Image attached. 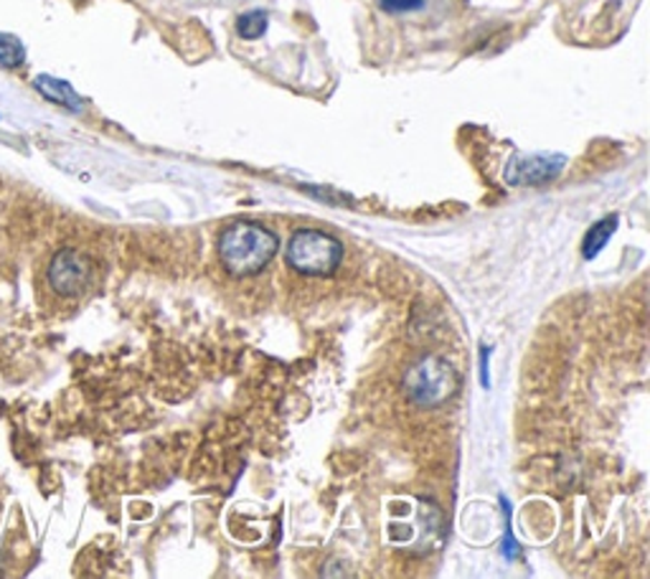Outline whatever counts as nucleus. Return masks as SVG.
Returning a JSON list of instances; mask_svg holds the SVG:
<instances>
[{"label": "nucleus", "instance_id": "1", "mask_svg": "<svg viewBox=\"0 0 650 579\" xmlns=\"http://www.w3.org/2000/svg\"><path fill=\"white\" fill-rule=\"evenodd\" d=\"M280 239L257 221H234L219 237V260L234 278L262 272L274 260Z\"/></svg>", "mask_w": 650, "mask_h": 579}, {"label": "nucleus", "instance_id": "2", "mask_svg": "<svg viewBox=\"0 0 650 579\" xmlns=\"http://www.w3.org/2000/svg\"><path fill=\"white\" fill-rule=\"evenodd\" d=\"M284 260L306 278H328L343 262V244L320 229H300L290 237Z\"/></svg>", "mask_w": 650, "mask_h": 579}, {"label": "nucleus", "instance_id": "3", "mask_svg": "<svg viewBox=\"0 0 650 579\" xmlns=\"http://www.w3.org/2000/svg\"><path fill=\"white\" fill-rule=\"evenodd\" d=\"M407 397L420 407H440L458 391V373L440 356H424L404 377Z\"/></svg>", "mask_w": 650, "mask_h": 579}, {"label": "nucleus", "instance_id": "4", "mask_svg": "<svg viewBox=\"0 0 650 579\" xmlns=\"http://www.w3.org/2000/svg\"><path fill=\"white\" fill-rule=\"evenodd\" d=\"M47 280L57 296L79 298V296H84L89 288H92L94 264L84 252H79V249L64 247L51 257Z\"/></svg>", "mask_w": 650, "mask_h": 579}, {"label": "nucleus", "instance_id": "5", "mask_svg": "<svg viewBox=\"0 0 650 579\" xmlns=\"http://www.w3.org/2000/svg\"><path fill=\"white\" fill-rule=\"evenodd\" d=\"M567 168L564 153H519L506 166V183L516 186H547L562 176Z\"/></svg>", "mask_w": 650, "mask_h": 579}, {"label": "nucleus", "instance_id": "6", "mask_svg": "<svg viewBox=\"0 0 650 579\" xmlns=\"http://www.w3.org/2000/svg\"><path fill=\"white\" fill-rule=\"evenodd\" d=\"M36 89H39V92L47 97V100H51L53 104L67 107V110H71V112H82V107H84L82 97H79L74 92V87L64 82V79L41 74V77H36Z\"/></svg>", "mask_w": 650, "mask_h": 579}, {"label": "nucleus", "instance_id": "7", "mask_svg": "<svg viewBox=\"0 0 650 579\" xmlns=\"http://www.w3.org/2000/svg\"><path fill=\"white\" fill-rule=\"evenodd\" d=\"M618 221H620L618 213H610V217L600 219L598 224H592L590 229H587L584 242H582V257H584V260H594V257H598L602 249L608 247L612 234L618 231Z\"/></svg>", "mask_w": 650, "mask_h": 579}, {"label": "nucleus", "instance_id": "8", "mask_svg": "<svg viewBox=\"0 0 650 579\" xmlns=\"http://www.w3.org/2000/svg\"><path fill=\"white\" fill-rule=\"evenodd\" d=\"M267 26H270V18L262 11V8H252L237 18V33L239 39L244 41H257L267 33Z\"/></svg>", "mask_w": 650, "mask_h": 579}, {"label": "nucleus", "instance_id": "9", "mask_svg": "<svg viewBox=\"0 0 650 579\" xmlns=\"http://www.w3.org/2000/svg\"><path fill=\"white\" fill-rule=\"evenodd\" d=\"M26 61L23 43L11 33H0V64L3 67H21Z\"/></svg>", "mask_w": 650, "mask_h": 579}, {"label": "nucleus", "instance_id": "10", "mask_svg": "<svg viewBox=\"0 0 650 579\" xmlns=\"http://www.w3.org/2000/svg\"><path fill=\"white\" fill-rule=\"evenodd\" d=\"M503 503V513H506V533H503V557L509 559V562H513L516 557H519V545H516L513 539V529H511V509H509V501L506 498H501Z\"/></svg>", "mask_w": 650, "mask_h": 579}, {"label": "nucleus", "instance_id": "11", "mask_svg": "<svg viewBox=\"0 0 650 579\" xmlns=\"http://www.w3.org/2000/svg\"><path fill=\"white\" fill-rule=\"evenodd\" d=\"M379 8L387 13H412L424 8V0H379Z\"/></svg>", "mask_w": 650, "mask_h": 579}, {"label": "nucleus", "instance_id": "12", "mask_svg": "<svg viewBox=\"0 0 650 579\" xmlns=\"http://www.w3.org/2000/svg\"><path fill=\"white\" fill-rule=\"evenodd\" d=\"M480 381H483L486 389L491 387V377H488V351L486 349L480 351Z\"/></svg>", "mask_w": 650, "mask_h": 579}]
</instances>
